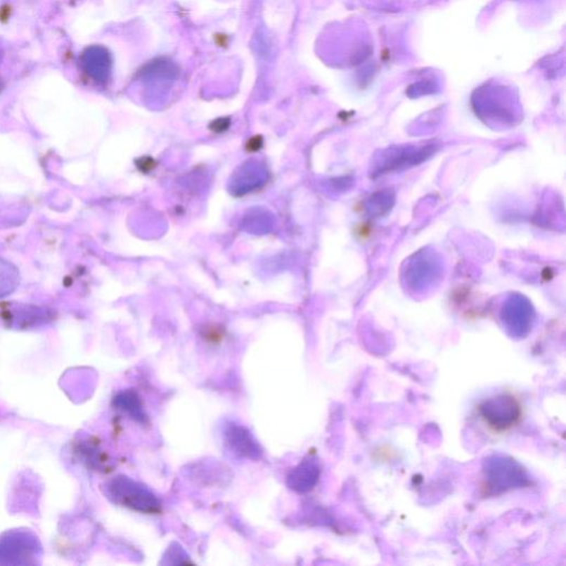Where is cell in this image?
<instances>
[{"mask_svg":"<svg viewBox=\"0 0 566 566\" xmlns=\"http://www.w3.org/2000/svg\"><path fill=\"white\" fill-rule=\"evenodd\" d=\"M479 414L494 432H506L520 422L522 407L515 396L500 394L479 405Z\"/></svg>","mask_w":566,"mask_h":566,"instance_id":"6da1fadb","label":"cell"},{"mask_svg":"<svg viewBox=\"0 0 566 566\" xmlns=\"http://www.w3.org/2000/svg\"><path fill=\"white\" fill-rule=\"evenodd\" d=\"M525 479L523 469L512 459L496 458L489 461L486 469V488L489 491L500 492L512 487L521 486Z\"/></svg>","mask_w":566,"mask_h":566,"instance_id":"7a4b0ae2","label":"cell"},{"mask_svg":"<svg viewBox=\"0 0 566 566\" xmlns=\"http://www.w3.org/2000/svg\"><path fill=\"white\" fill-rule=\"evenodd\" d=\"M121 499L127 507L132 508L143 513H156L160 511V504L154 494L148 489L139 486L132 481L124 480L120 484Z\"/></svg>","mask_w":566,"mask_h":566,"instance_id":"3957f363","label":"cell"},{"mask_svg":"<svg viewBox=\"0 0 566 566\" xmlns=\"http://www.w3.org/2000/svg\"><path fill=\"white\" fill-rule=\"evenodd\" d=\"M319 478L318 465L311 461H303L293 469L288 476L287 484L297 492L309 491L316 484Z\"/></svg>","mask_w":566,"mask_h":566,"instance_id":"277c9868","label":"cell"},{"mask_svg":"<svg viewBox=\"0 0 566 566\" xmlns=\"http://www.w3.org/2000/svg\"><path fill=\"white\" fill-rule=\"evenodd\" d=\"M229 444L237 453L247 457L257 458L260 455V448L251 437L250 432L240 426H233L227 432Z\"/></svg>","mask_w":566,"mask_h":566,"instance_id":"5b68a950","label":"cell"},{"mask_svg":"<svg viewBox=\"0 0 566 566\" xmlns=\"http://www.w3.org/2000/svg\"><path fill=\"white\" fill-rule=\"evenodd\" d=\"M156 166H157V162L150 156H142L136 160V167L143 174L150 173L153 169H155Z\"/></svg>","mask_w":566,"mask_h":566,"instance_id":"8992f818","label":"cell"},{"mask_svg":"<svg viewBox=\"0 0 566 566\" xmlns=\"http://www.w3.org/2000/svg\"><path fill=\"white\" fill-rule=\"evenodd\" d=\"M205 339L214 343H219L224 337V331L218 326H207L202 332Z\"/></svg>","mask_w":566,"mask_h":566,"instance_id":"52a82bcc","label":"cell"},{"mask_svg":"<svg viewBox=\"0 0 566 566\" xmlns=\"http://www.w3.org/2000/svg\"><path fill=\"white\" fill-rule=\"evenodd\" d=\"M229 127H231V120L228 117H220V119L212 121L210 127L212 132L223 133L227 131Z\"/></svg>","mask_w":566,"mask_h":566,"instance_id":"ba28073f","label":"cell"},{"mask_svg":"<svg viewBox=\"0 0 566 566\" xmlns=\"http://www.w3.org/2000/svg\"><path fill=\"white\" fill-rule=\"evenodd\" d=\"M262 146H264V139L260 135H256V136H251L246 143V150L249 153H255L258 152L259 150H262Z\"/></svg>","mask_w":566,"mask_h":566,"instance_id":"9c48e42d","label":"cell"},{"mask_svg":"<svg viewBox=\"0 0 566 566\" xmlns=\"http://www.w3.org/2000/svg\"><path fill=\"white\" fill-rule=\"evenodd\" d=\"M371 235H372V228H371L370 224L363 223L357 226L356 236L361 240L370 238Z\"/></svg>","mask_w":566,"mask_h":566,"instance_id":"30bf717a","label":"cell"}]
</instances>
